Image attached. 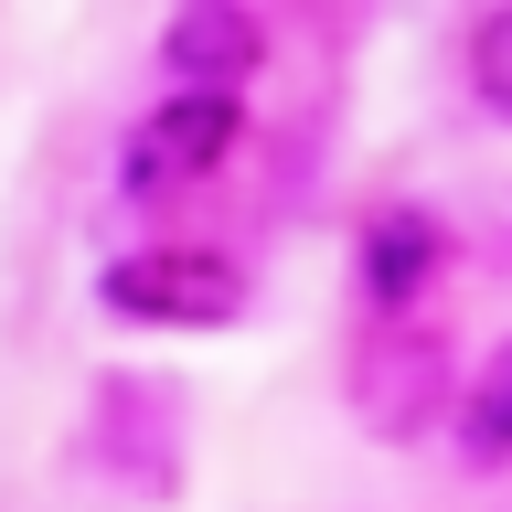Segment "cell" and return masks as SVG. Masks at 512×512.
<instances>
[{
  "mask_svg": "<svg viewBox=\"0 0 512 512\" xmlns=\"http://www.w3.org/2000/svg\"><path fill=\"white\" fill-rule=\"evenodd\" d=\"M267 64V32H256V11H235V0H182L171 22H160V75H171V96H235Z\"/></svg>",
  "mask_w": 512,
  "mask_h": 512,
  "instance_id": "cell-4",
  "label": "cell"
},
{
  "mask_svg": "<svg viewBox=\"0 0 512 512\" xmlns=\"http://www.w3.org/2000/svg\"><path fill=\"white\" fill-rule=\"evenodd\" d=\"M235 96H160L150 118L128 128L118 150V182L128 192H182V182H214L224 160H235Z\"/></svg>",
  "mask_w": 512,
  "mask_h": 512,
  "instance_id": "cell-3",
  "label": "cell"
},
{
  "mask_svg": "<svg viewBox=\"0 0 512 512\" xmlns=\"http://www.w3.org/2000/svg\"><path fill=\"white\" fill-rule=\"evenodd\" d=\"M438 267H448V224H438V214L384 203V214L363 224V288H374V310H406Z\"/></svg>",
  "mask_w": 512,
  "mask_h": 512,
  "instance_id": "cell-5",
  "label": "cell"
},
{
  "mask_svg": "<svg viewBox=\"0 0 512 512\" xmlns=\"http://www.w3.org/2000/svg\"><path fill=\"white\" fill-rule=\"evenodd\" d=\"M96 299L139 331H224L246 320V267L224 246H128L96 267Z\"/></svg>",
  "mask_w": 512,
  "mask_h": 512,
  "instance_id": "cell-1",
  "label": "cell"
},
{
  "mask_svg": "<svg viewBox=\"0 0 512 512\" xmlns=\"http://www.w3.org/2000/svg\"><path fill=\"white\" fill-rule=\"evenodd\" d=\"M352 416L374 427V438H416V427H438L448 406V342L438 331H416V320H395V331H374V342L352 352Z\"/></svg>",
  "mask_w": 512,
  "mask_h": 512,
  "instance_id": "cell-2",
  "label": "cell"
},
{
  "mask_svg": "<svg viewBox=\"0 0 512 512\" xmlns=\"http://www.w3.org/2000/svg\"><path fill=\"white\" fill-rule=\"evenodd\" d=\"M459 448H470L480 470L512 459V342H491V363H480L470 395H459Z\"/></svg>",
  "mask_w": 512,
  "mask_h": 512,
  "instance_id": "cell-6",
  "label": "cell"
},
{
  "mask_svg": "<svg viewBox=\"0 0 512 512\" xmlns=\"http://www.w3.org/2000/svg\"><path fill=\"white\" fill-rule=\"evenodd\" d=\"M470 86H480V107L512 128V0L470 22Z\"/></svg>",
  "mask_w": 512,
  "mask_h": 512,
  "instance_id": "cell-7",
  "label": "cell"
}]
</instances>
